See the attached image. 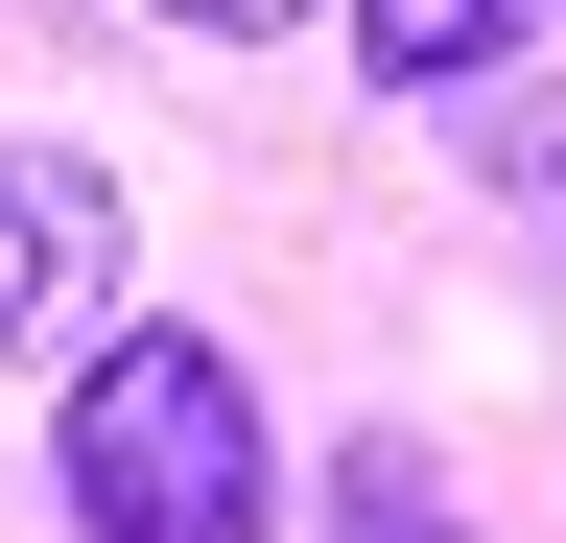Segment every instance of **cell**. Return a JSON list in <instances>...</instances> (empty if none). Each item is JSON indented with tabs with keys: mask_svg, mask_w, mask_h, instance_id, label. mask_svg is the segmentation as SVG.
<instances>
[{
	"mask_svg": "<svg viewBox=\"0 0 566 543\" xmlns=\"http://www.w3.org/2000/svg\"><path fill=\"white\" fill-rule=\"evenodd\" d=\"M331 24H354V72L449 95V72H495V48H520V0H331Z\"/></svg>",
	"mask_w": 566,
	"mask_h": 543,
	"instance_id": "3",
	"label": "cell"
},
{
	"mask_svg": "<svg viewBox=\"0 0 566 543\" xmlns=\"http://www.w3.org/2000/svg\"><path fill=\"white\" fill-rule=\"evenodd\" d=\"M95 307H118V189L48 166V143H0V355H71Z\"/></svg>",
	"mask_w": 566,
	"mask_h": 543,
	"instance_id": "2",
	"label": "cell"
},
{
	"mask_svg": "<svg viewBox=\"0 0 566 543\" xmlns=\"http://www.w3.org/2000/svg\"><path fill=\"white\" fill-rule=\"evenodd\" d=\"M142 24H307V0H142Z\"/></svg>",
	"mask_w": 566,
	"mask_h": 543,
	"instance_id": "5",
	"label": "cell"
},
{
	"mask_svg": "<svg viewBox=\"0 0 566 543\" xmlns=\"http://www.w3.org/2000/svg\"><path fill=\"white\" fill-rule=\"evenodd\" d=\"M354 497H378V543H449V520H424V472H401V449H378V472H354Z\"/></svg>",
	"mask_w": 566,
	"mask_h": 543,
	"instance_id": "4",
	"label": "cell"
},
{
	"mask_svg": "<svg viewBox=\"0 0 566 543\" xmlns=\"http://www.w3.org/2000/svg\"><path fill=\"white\" fill-rule=\"evenodd\" d=\"M71 520L95 543H260V378L212 331H118L71 378Z\"/></svg>",
	"mask_w": 566,
	"mask_h": 543,
	"instance_id": "1",
	"label": "cell"
}]
</instances>
